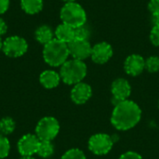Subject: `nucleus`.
Returning <instances> with one entry per match:
<instances>
[{
	"label": "nucleus",
	"mask_w": 159,
	"mask_h": 159,
	"mask_svg": "<svg viewBox=\"0 0 159 159\" xmlns=\"http://www.w3.org/2000/svg\"><path fill=\"white\" fill-rule=\"evenodd\" d=\"M9 0H0V14H4L9 7Z\"/></svg>",
	"instance_id": "bb28decb"
},
{
	"label": "nucleus",
	"mask_w": 159,
	"mask_h": 159,
	"mask_svg": "<svg viewBox=\"0 0 159 159\" xmlns=\"http://www.w3.org/2000/svg\"><path fill=\"white\" fill-rule=\"evenodd\" d=\"M68 44L56 38L48 42L43 48V59L51 67H61L69 58Z\"/></svg>",
	"instance_id": "f03ea898"
},
{
	"label": "nucleus",
	"mask_w": 159,
	"mask_h": 159,
	"mask_svg": "<svg viewBox=\"0 0 159 159\" xmlns=\"http://www.w3.org/2000/svg\"><path fill=\"white\" fill-rule=\"evenodd\" d=\"M10 152V143L7 136L0 134V159L6 158Z\"/></svg>",
	"instance_id": "aec40b11"
},
{
	"label": "nucleus",
	"mask_w": 159,
	"mask_h": 159,
	"mask_svg": "<svg viewBox=\"0 0 159 159\" xmlns=\"http://www.w3.org/2000/svg\"><path fill=\"white\" fill-rule=\"evenodd\" d=\"M68 48L70 56H72L73 59L84 61L90 57L92 47L89 40L75 38L72 42L68 44Z\"/></svg>",
	"instance_id": "1a4fd4ad"
},
{
	"label": "nucleus",
	"mask_w": 159,
	"mask_h": 159,
	"mask_svg": "<svg viewBox=\"0 0 159 159\" xmlns=\"http://www.w3.org/2000/svg\"><path fill=\"white\" fill-rule=\"evenodd\" d=\"M158 106H159V102H158Z\"/></svg>",
	"instance_id": "473e14b6"
},
{
	"label": "nucleus",
	"mask_w": 159,
	"mask_h": 159,
	"mask_svg": "<svg viewBox=\"0 0 159 159\" xmlns=\"http://www.w3.org/2000/svg\"><path fill=\"white\" fill-rule=\"evenodd\" d=\"M113 48L107 42H99L92 47L91 60L97 64L106 63L113 56Z\"/></svg>",
	"instance_id": "9b49d317"
},
{
	"label": "nucleus",
	"mask_w": 159,
	"mask_h": 159,
	"mask_svg": "<svg viewBox=\"0 0 159 159\" xmlns=\"http://www.w3.org/2000/svg\"><path fill=\"white\" fill-rule=\"evenodd\" d=\"M20 7L25 13L34 15L42 10L43 0H20Z\"/></svg>",
	"instance_id": "f3484780"
},
{
	"label": "nucleus",
	"mask_w": 159,
	"mask_h": 159,
	"mask_svg": "<svg viewBox=\"0 0 159 159\" xmlns=\"http://www.w3.org/2000/svg\"><path fill=\"white\" fill-rule=\"evenodd\" d=\"M16 128V123L11 117H3L0 120V134L7 136L11 134Z\"/></svg>",
	"instance_id": "6ab92c4d"
},
{
	"label": "nucleus",
	"mask_w": 159,
	"mask_h": 159,
	"mask_svg": "<svg viewBox=\"0 0 159 159\" xmlns=\"http://www.w3.org/2000/svg\"><path fill=\"white\" fill-rule=\"evenodd\" d=\"M92 96L91 87L84 82L77 83L74 85L71 90V99L76 104L86 103Z\"/></svg>",
	"instance_id": "ddd939ff"
},
{
	"label": "nucleus",
	"mask_w": 159,
	"mask_h": 159,
	"mask_svg": "<svg viewBox=\"0 0 159 159\" xmlns=\"http://www.w3.org/2000/svg\"><path fill=\"white\" fill-rule=\"evenodd\" d=\"M20 159H35L33 156H28V157H21Z\"/></svg>",
	"instance_id": "c756f323"
},
{
	"label": "nucleus",
	"mask_w": 159,
	"mask_h": 159,
	"mask_svg": "<svg viewBox=\"0 0 159 159\" xmlns=\"http://www.w3.org/2000/svg\"><path fill=\"white\" fill-rule=\"evenodd\" d=\"M145 69L149 73L159 72V57L151 56L145 60Z\"/></svg>",
	"instance_id": "412c9836"
},
{
	"label": "nucleus",
	"mask_w": 159,
	"mask_h": 159,
	"mask_svg": "<svg viewBox=\"0 0 159 159\" xmlns=\"http://www.w3.org/2000/svg\"><path fill=\"white\" fill-rule=\"evenodd\" d=\"M2 47H3V40H2V38L0 37V51L2 50Z\"/></svg>",
	"instance_id": "7c9ffc66"
},
{
	"label": "nucleus",
	"mask_w": 159,
	"mask_h": 159,
	"mask_svg": "<svg viewBox=\"0 0 159 159\" xmlns=\"http://www.w3.org/2000/svg\"><path fill=\"white\" fill-rule=\"evenodd\" d=\"M150 41L154 46L159 47V24L153 25L150 32Z\"/></svg>",
	"instance_id": "b1692460"
},
{
	"label": "nucleus",
	"mask_w": 159,
	"mask_h": 159,
	"mask_svg": "<svg viewBox=\"0 0 159 159\" xmlns=\"http://www.w3.org/2000/svg\"><path fill=\"white\" fill-rule=\"evenodd\" d=\"M7 32V24L2 18H0V37L4 35Z\"/></svg>",
	"instance_id": "cd10ccee"
},
{
	"label": "nucleus",
	"mask_w": 159,
	"mask_h": 159,
	"mask_svg": "<svg viewBox=\"0 0 159 159\" xmlns=\"http://www.w3.org/2000/svg\"><path fill=\"white\" fill-rule=\"evenodd\" d=\"M75 38L76 39H83V40H89V37L90 35L89 29L85 25H82L80 27H77L75 29Z\"/></svg>",
	"instance_id": "5701e85b"
},
{
	"label": "nucleus",
	"mask_w": 159,
	"mask_h": 159,
	"mask_svg": "<svg viewBox=\"0 0 159 159\" xmlns=\"http://www.w3.org/2000/svg\"><path fill=\"white\" fill-rule=\"evenodd\" d=\"M60 132L59 121L53 116L41 118L35 127V135L40 141L52 142Z\"/></svg>",
	"instance_id": "39448f33"
},
{
	"label": "nucleus",
	"mask_w": 159,
	"mask_h": 159,
	"mask_svg": "<svg viewBox=\"0 0 159 159\" xmlns=\"http://www.w3.org/2000/svg\"><path fill=\"white\" fill-rule=\"evenodd\" d=\"M60 17L62 23H65L75 29L85 25L87 21L86 10L76 2L65 3L61 9Z\"/></svg>",
	"instance_id": "20e7f679"
},
{
	"label": "nucleus",
	"mask_w": 159,
	"mask_h": 159,
	"mask_svg": "<svg viewBox=\"0 0 159 159\" xmlns=\"http://www.w3.org/2000/svg\"><path fill=\"white\" fill-rule=\"evenodd\" d=\"M62 1L65 3H70V2H75L76 0H62Z\"/></svg>",
	"instance_id": "2f4dec72"
},
{
	"label": "nucleus",
	"mask_w": 159,
	"mask_h": 159,
	"mask_svg": "<svg viewBox=\"0 0 159 159\" xmlns=\"http://www.w3.org/2000/svg\"><path fill=\"white\" fill-rule=\"evenodd\" d=\"M36 41L42 45H46L55 38V34L52 28L48 25H41L34 32Z\"/></svg>",
	"instance_id": "dca6fc26"
},
{
	"label": "nucleus",
	"mask_w": 159,
	"mask_h": 159,
	"mask_svg": "<svg viewBox=\"0 0 159 159\" xmlns=\"http://www.w3.org/2000/svg\"><path fill=\"white\" fill-rule=\"evenodd\" d=\"M61 159H86L84 152L77 148H73L66 151Z\"/></svg>",
	"instance_id": "4be33fe9"
},
{
	"label": "nucleus",
	"mask_w": 159,
	"mask_h": 159,
	"mask_svg": "<svg viewBox=\"0 0 159 159\" xmlns=\"http://www.w3.org/2000/svg\"><path fill=\"white\" fill-rule=\"evenodd\" d=\"M142 118V110L133 101L126 100L115 106L111 123L118 130H129L134 128Z\"/></svg>",
	"instance_id": "f257e3e1"
},
{
	"label": "nucleus",
	"mask_w": 159,
	"mask_h": 159,
	"mask_svg": "<svg viewBox=\"0 0 159 159\" xmlns=\"http://www.w3.org/2000/svg\"><path fill=\"white\" fill-rule=\"evenodd\" d=\"M39 143L40 140L35 134H25L18 142V151L21 157L34 156V154H37Z\"/></svg>",
	"instance_id": "9d476101"
},
{
	"label": "nucleus",
	"mask_w": 159,
	"mask_h": 159,
	"mask_svg": "<svg viewBox=\"0 0 159 159\" xmlns=\"http://www.w3.org/2000/svg\"><path fill=\"white\" fill-rule=\"evenodd\" d=\"M112 102L116 106L119 102L129 99L131 94V86L129 82L125 78L116 79L111 86Z\"/></svg>",
	"instance_id": "6e6552de"
},
{
	"label": "nucleus",
	"mask_w": 159,
	"mask_h": 159,
	"mask_svg": "<svg viewBox=\"0 0 159 159\" xmlns=\"http://www.w3.org/2000/svg\"><path fill=\"white\" fill-rule=\"evenodd\" d=\"M114 141L112 137L104 133H97L92 135L89 140V149L96 156L107 155L113 148Z\"/></svg>",
	"instance_id": "0eeeda50"
},
{
	"label": "nucleus",
	"mask_w": 159,
	"mask_h": 159,
	"mask_svg": "<svg viewBox=\"0 0 159 159\" xmlns=\"http://www.w3.org/2000/svg\"><path fill=\"white\" fill-rule=\"evenodd\" d=\"M118 159H143V157L136 152L128 151V152L124 153L123 155H121Z\"/></svg>",
	"instance_id": "a878e982"
},
{
	"label": "nucleus",
	"mask_w": 159,
	"mask_h": 159,
	"mask_svg": "<svg viewBox=\"0 0 159 159\" xmlns=\"http://www.w3.org/2000/svg\"><path fill=\"white\" fill-rule=\"evenodd\" d=\"M54 154V145L49 141H40L37 155L42 158H48Z\"/></svg>",
	"instance_id": "a211bd4d"
},
{
	"label": "nucleus",
	"mask_w": 159,
	"mask_h": 159,
	"mask_svg": "<svg viewBox=\"0 0 159 159\" xmlns=\"http://www.w3.org/2000/svg\"><path fill=\"white\" fill-rule=\"evenodd\" d=\"M28 49L27 41L19 35H11L3 41L2 51L9 58H19L23 56Z\"/></svg>",
	"instance_id": "423d86ee"
},
{
	"label": "nucleus",
	"mask_w": 159,
	"mask_h": 159,
	"mask_svg": "<svg viewBox=\"0 0 159 159\" xmlns=\"http://www.w3.org/2000/svg\"><path fill=\"white\" fill-rule=\"evenodd\" d=\"M152 22H153V25L159 24V16H153L152 17Z\"/></svg>",
	"instance_id": "c85d7f7f"
},
{
	"label": "nucleus",
	"mask_w": 159,
	"mask_h": 159,
	"mask_svg": "<svg viewBox=\"0 0 159 159\" xmlns=\"http://www.w3.org/2000/svg\"><path fill=\"white\" fill-rule=\"evenodd\" d=\"M61 75L59 73L53 70H46L40 74L39 76V82L40 84L48 89H54L59 86L61 82Z\"/></svg>",
	"instance_id": "4468645a"
},
{
	"label": "nucleus",
	"mask_w": 159,
	"mask_h": 159,
	"mask_svg": "<svg viewBox=\"0 0 159 159\" xmlns=\"http://www.w3.org/2000/svg\"><path fill=\"white\" fill-rule=\"evenodd\" d=\"M148 9L152 16H159V0H150Z\"/></svg>",
	"instance_id": "393cba45"
},
{
	"label": "nucleus",
	"mask_w": 159,
	"mask_h": 159,
	"mask_svg": "<svg viewBox=\"0 0 159 159\" xmlns=\"http://www.w3.org/2000/svg\"><path fill=\"white\" fill-rule=\"evenodd\" d=\"M88 68L83 61L71 59L67 60L60 70L61 79L67 85H75L82 82L86 77Z\"/></svg>",
	"instance_id": "7ed1b4c3"
},
{
	"label": "nucleus",
	"mask_w": 159,
	"mask_h": 159,
	"mask_svg": "<svg viewBox=\"0 0 159 159\" xmlns=\"http://www.w3.org/2000/svg\"><path fill=\"white\" fill-rule=\"evenodd\" d=\"M54 34H55L56 39H58L63 43H66V44H69L75 38V28H73L65 23H61V24L58 25L54 31Z\"/></svg>",
	"instance_id": "2eb2a0df"
},
{
	"label": "nucleus",
	"mask_w": 159,
	"mask_h": 159,
	"mask_svg": "<svg viewBox=\"0 0 159 159\" xmlns=\"http://www.w3.org/2000/svg\"><path fill=\"white\" fill-rule=\"evenodd\" d=\"M124 69L129 75L137 76L145 69V60L139 54L129 55L125 60Z\"/></svg>",
	"instance_id": "f8f14e48"
}]
</instances>
